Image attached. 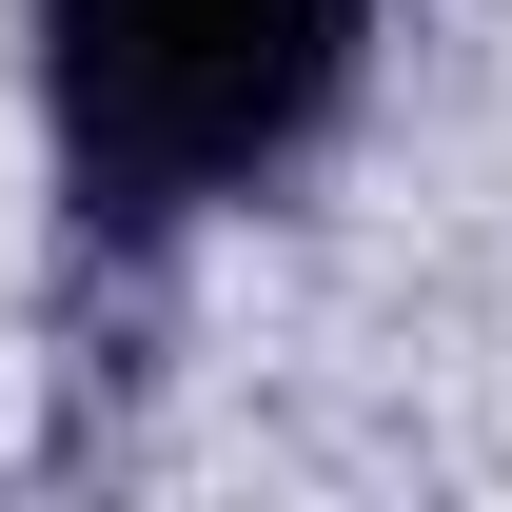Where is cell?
Listing matches in <instances>:
<instances>
[{"mask_svg": "<svg viewBox=\"0 0 512 512\" xmlns=\"http://www.w3.org/2000/svg\"><path fill=\"white\" fill-rule=\"evenodd\" d=\"M375 60V0H40V119L60 217L99 256L197 237L217 197L296 178Z\"/></svg>", "mask_w": 512, "mask_h": 512, "instance_id": "1", "label": "cell"}]
</instances>
